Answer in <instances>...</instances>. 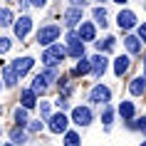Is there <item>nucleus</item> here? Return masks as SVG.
Segmentation results:
<instances>
[{
    "label": "nucleus",
    "instance_id": "nucleus-1",
    "mask_svg": "<svg viewBox=\"0 0 146 146\" xmlns=\"http://www.w3.org/2000/svg\"><path fill=\"white\" fill-rule=\"evenodd\" d=\"M64 54H67V50L62 45H50L45 52H42V62H45L47 67H57V64L64 60Z\"/></svg>",
    "mask_w": 146,
    "mask_h": 146
},
{
    "label": "nucleus",
    "instance_id": "nucleus-2",
    "mask_svg": "<svg viewBox=\"0 0 146 146\" xmlns=\"http://www.w3.org/2000/svg\"><path fill=\"white\" fill-rule=\"evenodd\" d=\"M57 37H60V25H45V27L37 32V42L45 45V47H50Z\"/></svg>",
    "mask_w": 146,
    "mask_h": 146
},
{
    "label": "nucleus",
    "instance_id": "nucleus-3",
    "mask_svg": "<svg viewBox=\"0 0 146 146\" xmlns=\"http://www.w3.org/2000/svg\"><path fill=\"white\" fill-rule=\"evenodd\" d=\"M72 121L77 124V126H89L92 124V111H89V107H74L72 109Z\"/></svg>",
    "mask_w": 146,
    "mask_h": 146
},
{
    "label": "nucleus",
    "instance_id": "nucleus-4",
    "mask_svg": "<svg viewBox=\"0 0 146 146\" xmlns=\"http://www.w3.org/2000/svg\"><path fill=\"white\" fill-rule=\"evenodd\" d=\"M109 99H111V89L104 87V84H97L89 92V102H94V104H107Z\"/></svg>",
    "mask_w": 146,
    "mask_h": 146
},
{
    "label": "nucleus",
    "instance_id": "nucleus-5",
    "mask_svg": "<svg viewBox=\"0 0 146 146\" xmlns=\"http://www.w3.org/2000/svg\"><path fill=\"white\" fill-rule=\"evenodd\" d=\"M67 42H69V47H67V52L72 54V57H84V42L79 40V35H74V32H69L67 35Z\"/></svg>",
    "mask_w": 146,
    "mask_h": 146
},
{
    "label": "nucleus",
    "instance_id": "nucleus-6",
    "mask_svg": "<svg viewBox=\"0 0 146 146\" xmlns=\"http://www.w3.org/2000/svg\"><path fill=\"white\" fill-rule=\"evenodd\" d=\"M47 121H50V131H52V134H64V131H67V124H69V119L64 114H54V116H50V119H47Z\"/></svg>",
    "mask_w": 146,
    "mask_h": 146
},
{
    "label": "nucleus",
    "instance_id": "nucleus-7",
    "mask_svg": "<svg viewBox=\"0 0 146 146\" xmlns=\"http://www.w3.org/2000/svg\"><path fill=\"white\" fill-rule=\"evenodd\" d=\"M30 30H32V20H30L27 15H23V17H17V20H15V35H17L20 40L27 37Z\"/></svg>",
    "mask_w": 146,
    "mask_h": 146
},
{
    "label": "nucleus",
    "instance_id": "nucleus-8",
    "mask_svg": "<svg viewBox=\"0 0 146 146\" xmlns=\"http://www.w3.org/2000/svg\"><path fill=\"white\" fill-rule=\"evenodd\" d=\"M116 25H119L121 30H131V27L136 25V15H134L131 10H121V13L116 15Z\"/></svg>",
    "mask_w": 146,
    "mask_h": 146
},
{
    "label": "nucleus",
    "instance_id": "nucleus-9",
    "mask_svg": "<svg viewBox=\"0 0 146 146\" xmlns=\"http://www.w3.org/2000/svg\"><path fill=\"white\" fill-rule=\"evenodd\" d=\"M82 10H84V8L69 5V8L64 10V25H67V27H74L77 23H82Z\"/></svg>",
    "mask_w": 146,
    "mask_h": 146
},
{
    "label": "nucleus",
    "instance_id": "nucleus-10",
    "mask_svg": "<svg viewBox=\"0 0 146 146\" xmlns=\"http://www.w3.org/2000/svg\"><path fill=\"white\" fill-rule=\"evenodd\" d=\"M32 64H35V62H32V57H17V60L13 62V69H15L17 77H25V74L32 69Z\"/></svg>",
    "mask_w": 146,
    "mask_h": 146
},
{
    "label": "nucleus",
    "instance_id": "nucleus-11",
    "mask_svg": "<svg viewBox=\"0 0 146 146\" xmlns=\"http://www.w3.org/2000/svg\"><path fill=\"white\" fill-rule=\"evenodd\" d=\"M104 72H107V57H104V54L92 57V74L94 77H102Z\"/></svg>",
    "mask_w": 146,
    "mask_h": 146
},
{
    "label": "nucleus",
    "instance_id": "nucleus-12",
    "mask_svg": "<svg viewBox=\"0 0 146 146\" xmlns=\"http://www.w3.org/2000/svg\"><path fill=\"white\" fill-rule=\"evenodd\" d=\"M79 40H82V42H92L94 40V35H97V30H94V25L92 23H82L79 25Z\"/></svg>",
    "mask_w": 146,
    "mask_h": 146
},
{
    "label": "nucleus",
    "instance_id": "nucleus-13",
    "mask_svg": "<svg viewBox=\"0 0 146 146\" xmlns=\"http://www.w3.org/2000/svg\"><path fill=\"white\" fill-rule=\"evenodd\" d=\"M129 92L134 94V97H141V94L146 92V77H134L129 84Z\"/></svg>",
    "mask_w": 146,
    "mask_h": 146
},
{
    "label": "nucleus",
    "instance_id": "nucleus-14",
    "mask_svg": "<svg viewBox=\"0 0 146 146\" xmlns=\"http://www.w3.org/2000/svg\"><path fill=\"white\" fill-rule=\"evenodd\" d=\"M129 67H131V60L126 57V54H124V57H116V60H114V72L119 74V77H121V74H126V72H129Z\"/></svg>",
    "mask_w": 146,
    "mask_h": 146
},
{
    "label": "nucleus",
    "instance_id": "nucleus-15",
    "mask_svg": "<svg viewBox=\"0 0 146 146\" xmlns=\"http://www.w3.org/2000/svg\"><path fill=\"white\" fill-rule=\"evenodd\" d=\"M3 79H5V84L8 87H15L17 84V74H15V69H13V64H10V67H3Z\"/></svg>",
    "mask_w": 146,
    "mask_h": 146
},
{
    "label": "nucleus",
    "instance_id": "nucleus-16",
    "mask_svg": "<svg viewBox=\"0 0 146 146\" xmlns=\"http://www.w3.org/2000/svg\"><path fill=\"white\" fill-rule=\"evenodd\" d=\"M47 84H50V82H47V79L42 77V74H37V77L32 79V87H30V89H32V92H35V94H45Z\"/></svg>",
    "mask_w": 146,
    "mask_h": 146
},
{
    "label": "nucleus",
    "instance_id": "nucleus-17",
    "mask_svg": "<svg viewBox=\"0 0 146 146\" xmlns=\"http://www.w3.org/2000/svg\"><path fill=\"white\" fill-rule=\"evenodd\" d=\"M35 97H37V94L32 92V89H25V92L20 94V102H23V109H32V107H35Z\"/></svg>",
    "mask_w": 146,
    "mask_h": 146
},
{
    "label": "nucleus",
    "instance_id": "nucleus-18",
    "mask_svg": "<svg viewBox=\"0 0 146 146\" xmlns=\"http://www.w3.org/2000/svg\"><path fill=\"white\" fill-rule=\"evenodd\" d=\"M10 25H15V17H13V10L3 8V10H0V27H10Z\"/></svg>",
    "mask_w": 146,
    "mask_h": 146
},
{
    "label": "nucleus",
    "instance_id": "nucleus-19",
    "mask_svg": "<svg viewBox=\"0 0 146 146\" xmlns=\"http://www.w3.org/2000/svg\"><path fill=\"white\" fill-rule=\"evenodd\" d=\"M124 45H126V50H129V52H141V40L139 37H134V35H129V37L124 40Z\"/></svg>",
    "mask_w": 146,
    "mask_h": 146
},
{
    "label": "nucleus",
    "instance_id": "nucleus-20",
    "mask_svg": "<svg viewBox=\"0 0 146 146\" xmlns=\"http://www.w3.org/2000/svg\"><path fill=\"white\" fill-rule=\"evenodd\" d=\"M10 139H13V144H15V146H23L25 141H27V134H25V131L20 129V126H17V129H13V131H10Z\"/></svg>",
    "mask_w": 146,
    "mask_h": 146
},
{
    "label": "nucleus",
    "instance_id": "nucleus-21",
    "mask_svg": "<svg viewBox=\"0 0 146 146\" xmlns=\"http://www.w3.org/2000/svg\"><path fill=\"white\" fill-rule=\"evenodd\" d=\"M89 72H92V60L79 57V64L74 67V74H89Z\"/></svg>",
    "mask_w": 146,
    "mask_h": 146
},
{
    "label": "nucleus",
    "instance_id": "nucleus-22",
    "mask_svg": "<svg viewBox=\"0 0 146 146\" xmlns=\"http://www.w3.org/2000/svg\"><path fill=\"white\" fill-rule=\"evenodd\" d=\"M119 114H121L124 119H134V104H131V102H121V104H119Z\"/></svg>",
    "mask_w": 146,
    "mask_h": 146
},
{
    "label": "nucleus",
    "instance_id": "nucleus-23",
    "mask_svg": "<svg viewBox=\"0 0 146 146\" xmlns=\"http://www.w3.org/2000/svg\"><path fill=\"white\" fill-rule=\"evenodd\" d=\"M15 121H17V126H20V129L30 124V119H27V109H23V107L17 109V111H15Z\"/></svg>",
    "mask_w": 146,
    "mask_h": 146
},
{
    "label": "nucleus",
    "instance_id": "nucleus-24",
    "mask_svg": "<svg viewBox=\"0 0 146 146\" xmlns=\"http://www.w3.org/2000/svg\"><path fill=\"white\" fill-rule=\"evenodd\" d=\"M94 20H97V25L107 27V10L104 8H94Z\"/></svg>",
    "mask_w": 146,
    "mask_h": 146
},
{
    "label": "nucleus",
    "instance_id": "nucleus-25",
    "mask_svg": "<svg viewBox=\"0 0 146 146\" xmlns=\"http://www.w3.org/2000/svg\"><path fill=\"white\" fill-rule=\"evenodd\" d=\"M97 50H99V52H109V50H114V37H107L104 42H97Z\"/></svg>",
    "mask_w": 146,
    "mask_h": 146
},
{
    "label": "nucleus",
    "instance_id": "nucleus-26",
    "mask_svg": "<svg viewBox=\"0 0 146 146\" xmlns=\"http://www.w3.org/2000/svg\"><path fill=\"white\" fill-rule=\"evenodd\" d=\"M64 146H79V136L74 131H69L67 136H64Z\"/></svg>",
    "mask_w": 146,
    "mask_h": 146
},
{
    "label": "nucleus",
    "instance_id": "nucleus-27",
    "mask_svg": "<svg viewBox=\"0 0 146 146\" xmlns=\"http://www.w3.org/2000/svg\"><path fill=\"white\" fill-rule=\"evenodd\" d=\"M111 116H114V111H111V109H109L107 104H104V114H102V121H104V124L109 126V124H111Z\"/></svg>",
    "mask_w": 146,
    "mask_h": 146
},
{
    "label": "nucleus",
    "instance_id": "nucleus-28",
    "mask_svg": "<svg viewBox=\"0 0 146 146\" xmlns=\"http://www.w3.org/2000/svg\"><path fill=\"white\" fill-rule=\"evenodd\" d=\"M129 126H131V129H141V131H146V116L141 119V121H131Z\"/></svg>",
    "mask_w": 146,
    "mask_h": 146
},
{
    "label": "nucleus",
    "instance_id": "nucleus-29",
    "mask_svg": "<svg viewBox=\"0 0 146 146\" xmlns=\"http://www.w3.org/2000/svg\"><path fill=\"white\" fill-rule=\"evenodd\" d=\"M8 50H10V40L8 37H0V54L8 52Z\"/></svg>",
    "mask_w": 146,
    "mask_h": 146
},
{
    "label": "nucleus",
    "instance_id": "nucleus-30",
    "mask_svg": "<svg viewBox=\"0 0 146 146\" xmlns=\"http://www.w3.org/2000/svg\"><path fill=\"white\" fill-rule=\"evenodd\" d=\"M40 114H42V119H50V104H47V102H42V107H40Z\"/></svg>",
    "mask_w": 146,
    "mask_h": 146
},
{
    "label": "nucleus",
    "instance_id": "nucleus-31",
    "mask_svg": "<svg viewBox=\"0 0 146 146\" xmlns=\"http://www.w3.org/2000/svg\"><path fill=\"white\" fill-rule=\"evenodd\" d=\"M139 40L146 42V23H141V27H139Z\"/></svg>",
    "mask_w": 146,
    "mask_h": 146
},
{
    "label": "nucleus",
    "instance_id": "nucleus-32",
    "mask_svg": "<svg viewBox=\"0 0 146 146\" xmlns=\"http://www.w3.org/2000/svg\"><path fill=\"white\" fill-rule=\"evenodd\" d=\"M27 129H30V131H40V129H42V124H40V121H32V124H27Z\"/></svg>",
    "mask_w": 146,
    "mask_h": 146
},
{
    "label": "nucleus",
    "instance_id": "nucleus-33",
    "mask_svg": "<svg viewBox=\"0 0 146 146\" xmlns=\"http://www.w3.org/2000/svg\"><path fill=\"white\" fill-rule=\"evenodd\" d=\"M30 5H35V8H42V5H47V0H30Z\"/></svg>",
    "mask_w": 146,
    "mask_h": 146
},
{
    "label": "nucleus",
    "instance_id": "nucleus-34",
    "mask_svg": "<svg viewBox=\"0 0 146 146\" xmlns=\"http://www.w3.org/2000/svg\"><path fill=\"white\" fill-rule=\"evenodd\" d=\"M114 3H119V5H121V3H126V0H114Z\"/></svg>",
    "mask_w": 146,
    "mask_h": 146
},
{
    "label": "nucleus",
    "instance_id": "nucleus-35",
    "mask_svg": "<svg viewBox=\"0 0 146 146\" xmlns=\"http://www.w3.org/2000/svg\"><path fill=\"white\" fill-rule=\"evenodd\" d=\"M5 146H15V144H5Z\"/></svg>",
    "mask_w": 146,
    "mask_h": 146
},
{
    "label": "nucleus",
    "instance_id": "nucleus-36",
    "mask_svg": "<svg viewBox=\"0 0 146 146\" xmlns=\"http://www.w3.org/2000/svg\"><path fill=\"white\" fill-rule=\"evenodd\" d=\"M144 77H146V74H144Z\"/></svg>",
    "mask_w": 146,
    "mask_h": 146
}]
</instances>
